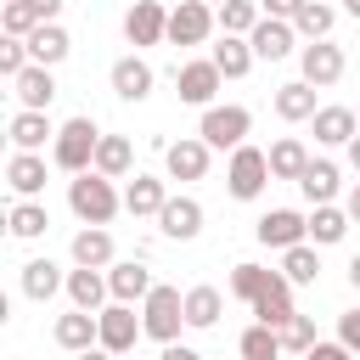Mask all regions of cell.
Wrapping results in <instances>:
<instances>
[{"label":"cell","instance_id":"cell-39","mask_svg":"<svg viewBox=\"0 0 360 360\" xmlns=\"http://www.w3.org/2000/svg\"><path fill=\"white\" fill-rule=\"evenodd\" d=\"M332 22H338V11H332L326 0H304V6H298V17H292V28H298L304 39H326V34H332Z\"/></svg>","mask_w":360,"mask_h":360},{"label":"cell","instance_id":"cell-35","mask_svg":"<svg viewBox=\"0 0 360 360\" xmlns=\"http://www.w3.org/2000/svg\"><path fill=\"white\" fill-rule=\"evenodd\" d=\"M281 276H287L292 287H315V276H321V253H315V242L287 248V253H281Z\"/></svg>","mask_w":360,"mask_h":360},{"label":"cell","instance_id":"cell-10","mask_svg":"<svg viewBox=\"0 0 360 360\" xmlns=\"http://www.w3.org/2000/svg\"><path fill=\"white\" fill-rule=\"evenodd\" d=\"M298 68H304V79H309L315 90H326V84H338V79H343V45L315 39V45H304V51H298Z\"/></svg>","mask_w":360,"mask_h":360},{"label":"cell","instance_id":"cell-44","mask_svg":"<svg viewBox=\"0 0 360 360\" xmlns=\"http://www.w3.org/2000/svg\"><path fill=\"white\" fill-rule=\"evenodd\" d=\"M338 338L360 354V309H349V315H338Z\"/></svg>","mask_w":360,"mask_h":360},{"label":"cell","instance_id":"cell-26","mask_svg":"<svg viewBox=\"0 0 360 360\" xmlns=\"http://www.w3.org/2000/svg\"><path fill=\"white\" fill-rule=\"evenodd\" d=\"M163 202H169V191H163V180H152V174H135V180L124 186V208H129L135 219H146V214L158 219Z\"/></svg>","mask_w":360,"mask_h":360},{"label":"cell","instance_id":"cell-8","mask_svg":"<svg viewBox=\"0 0 360 360\" xmlns=\"http://www.w3.org/2000/svg\"><path fill=\"white\" fill-rule=\"evenodd\" d=\"M253 236L264 242V248H298V242H309V219L304 214H292V208H270V214H259V225H253Z\"/></svg>","mask_w":360,"mask_h":360},{"label":"cell","instance_id":"cell-48","mask_svg":"<svg viewBox=\"0 0 360 360\" xmlns=\"http://www.w3.org/2000/svg\"><path fill=\"white\" fill-rule=\"evenodd\" d=\"M34 11H39L45 22H56V11H62V0H34Z\"/></svg>","mask_w":360,"mask_h":360},{"label":"cell","instance_id":"cell-20","mask_svg":"<svg viewBox=\"0 0 360 360\" xmlns=\"http://www.w3.org/2000/svg\"><path fill=\"white\" fill-rule=\"evenodd\" d=\"M354 135H360L354 107H321V112H315V141H321V146H349Z\"/></svg>","mask_w":360,"mask_h":360},{"label":"cell","instance_id":"cell-49","mask_svg":"<svg viewBox=\"0 0 360 360\" xmlns=\"http://www.w3.org/2000/svg\"><path fill=\"white\" fill-rule=\"evenodd\" d=\"M349 287H354V292H360V253H354V259H349Z\"/></svg>","mask_w":360,"mask_h":360},{"label":"cell","instance_id":"cell-13","mask_svg":"<svg viewBox=\"0 0 360 360\" xmlns=\"http://www.w3.org/2000/svg\"><path fill=\"white\" fill-rule=\"evenodd\" d=\"M158 225H163L169 242H191V236L202 231V202H197V197H169V202L158 208Z\"/></svg>","mask_w":360,"mask_h":360},{"label":"cell","instance_id":"cell-28","mask_svg":"<svg viewBox=\"0 0 360 360\" xmlns=\"http://www.w3.org/2000/svg\"><path fill=\"white\" fill-rule=\"evenodd\" d=\"M253 62H259V56H253V39H242V34H225V39L214 45V68H219L225 79H242Z\"/></svg>","mask_w":360,"mask_h":360},{"label":"cell","instance_id":"cell-37","mask_svg":"<svg viewBox=\"0 0 360 360\" xmlns=\"http://www.w3.org/2000/svg\"><path fill=\"white\" fill-rule=\"evenodd\" d=\"M236 354H242V360H276V354H281V332L264 326V321H253V326L236 338Z\"/></svg>","mask_w":360,"mask_h":360},{"label":"cell","instance_id":"cell-5","mask_svg":"<svg viewBox=\"0 0 360 360\" xmlns=\"http://www.w3.org/2000/svg\"><path fill=\"white\" fill-rule=\"evenodd\" d=\"M248 129H253V112L248 107H236V101H225V107H202V124H197V135L214 146V152H236L242 141H248Z\"/></svg>","mask_w":360,"mask_h":360},{"label":"cell","instance_id":"cell-14","mask_svg":"<svg viewBox=\"0 0 360 360\" xmlns=\"http://www.w3.org/2000/svg\"><path fill=\"white\" fill-rule=\"evenodd\" d=\"M253 315L264 321V326H281V321H292L298 309H292V281L281 276V270H270V281L259 287V298H253Z\"/></svg>","mask_w":360,"mask_h":360},{"label":"cell","instance_id":"cell-34","mask_svg":"<svg viewBox=\"0 0 360 360\" xmlns=\"http://www.w3.org/2000/svg\"><path fill=\"white\" fill-rule=\"evenodd\" d=\"M343 236H349V214L332 208V202H315V214H309V242H315V248H332V242H343Z\"/></svg>","mask_w":360,"mask_h":360},{"label":"cell","instance_id":"cell-41","mask_svg":"<svg viewBox=\"0 0 360 360\" xmlns=\"http://www.w3.org/2000/svg\"><path fill=\"white\" fill-rule=\"evenodd\" d=\"M276 332H281V349H292V354H309V349L321 343V338H315V321H309V315H292V321H281Z\"/></svg>","mask_w":360,"mask_h":360},{"label":"cell","instance_id":"cell-2","mask_svg":"<svg viewBox=\"0 0 360 360\" xmlns=\"http://www.w3.org/2000/svg\"><path fill=\"white\" fill-rule=\"evenodd\" d=\"M96 146H101V129H96V118H68V124L56 129V141H51V158H56V169H68V174H84V169L96 163Z\"/></svg>","mask_w":360,"mask_h":360},{"label":"cell","instance_id":"cell-32","mask_svg":"<svg viewBox=\"0 0 360 360\" xmlns=\"http://www.w3.org/2000/svg\"><path fill=\"white\" fill-rule=\"evenodd\" d=\"M304 169H309V152H304V141H298V135H281V141L270 146V174H276V180H298Z\"/></svg>","mask_w":360,"mask_h":360},{"label":"cell","instance_id":"cell-27","mask_svg":"<svg viewBox=\"0 0 360 360\" xmlns=\"http://www.w3.org/2000/svg\"><path fill=\"white\" fill-rule=\"evenodd\" d=\"M73 264H90V270H107V264H112V236H107V225H84V231L73 236Z\"/></svg>","mask_w":360,"mask_h":360},{"label":"cell","instance_id":"cell-16","mask_svg":"<svg viewBox=\"0 0 360 360\" xmlns=\"http://www.w3.org/2000/svg\"><path fill=\"white\" fill-rule=\"evenodd\" d=\"M152 84H158L152 62H141V56H118V62H112V90H118V101H146Z\"/></svg>","mask_w":360,"mask_h":360},{"label":"cell","instance_id":"cell-36","mask_svg":"<svg viewBox=\"0 0 360 360\" xmlns=\"http://www.w3.org/2000/svg\"><path fill=\"white\" fill-rule=\"evenodd\" d=\"M56 287H68V276H62L51 259H28V264H22V292H28L34 304H45Z\"/></svg>","mask_w":360,"mask_h":360},{"label":"cell","instance_id":"cell-23","mask_svg":"<svg viewBox=\"0 0 360 360\" xmlns=\"http://www.w3.org/2000/svg\"><path fill=\"white\" fill-rule=\"evenodd\" d=\"M68 51H73V39H68V28H62V22H39V28L28 34V56H34V62H45V68H56Z\"/></svg>","mask_w":360,"mask_h":360},{"label":"cell","instance_id":"cell-54","mask_svg":"<svg viewBox=\"0 0 360 360\" xmlns=\"http://www.w3.org/2000/svg\"><path fill=\"white\" fill-rule=\"evenodd\" d=\"M208 6H225V0H208Z\"/></svg>","mask_w":360,"mask_h":360},{"label":"cell","instance_id":"cell-21","mask_svg":"<svg viewBox=\"0 0 360 360\" xmlns=\"http://www.w3.org/2000/svg\"><path fill=\"white\" fill-rule=\"evenodd\" d=\"M107 292H112L107 276L90 270V264H79V270L68 276V298H73V309H96V315H101V309H107Z\"/></svg>","mask_w":360,"mask_h":360},{"label":"cell","instance_id":"cell-55","mask_svg":"<svg viewBox=\"0 0 360 360\" xmlns=\"http://www.w3.org/2000/svg\"><path fill=\"white\" fill-rule=\"evenodd\" d=\"M354 118H360V112H354Z\"/></svg>","mask_w":360,"mask_h":360},{"label":"cell","instance_id":"cell-47","mask_svg":"<svg viewBox=\"0 0 360 360\" xmlns=\"http://www.w3.org/2000/svg\"><path fill=\"white\" fill-rule=\"evenodd\" d=\"M163 360H208V354H197V349H186V343H163Z\"/></svg>","mask_w":360,"mask_h":360},{"label":"cell","instance_id":"cell-17","mask_svg":"<svg viewBox=\"0 0 360 360\" xmlns=\"http://www.w3.org/2000/svg\"><path fill=\"white\" fill-rule=\"evenodd\" d=\"M208 152H214V146H208L202 135H186V141H174V146L163 152V163H169L174 180H202V174H208Z\"/></svg>","mask_w":360,"mask_h":360},{"label":"cell","instance_id":"cell-53","mask_svg":"<svg viewBox=\"0 0 360 360\" xmlns=\"http://www.w3.org/2000/svg\"><path fill=\"white\" fill-rule=\"evenodd\" d=\"M343 11H349V17H360V0H343Z\"/></svg>","mask_w":360,"mask_h":360},{"label":"cell","instance_id":"cell-11","mask_svg":"<svg viewBox=\"0 0 360 360\" xmlns=\"http://www.w3.org/2000/svg\"><path fill=\"white\" fill-rule=\"evenodd\" d=\"M141 332H146V326L135 321V309H129V304H118V298H112V304L101 309V349H112V354H129Z\"/></svg>","mask_w":360,"mask_h":360},{"label":"cell","instance_id":"cell-18","mask_svg":"<svg viewBox=\"0 0 360 360\" xmlns=\"http://www.w3.org/2000/svg\"><path fill=\"white\" fill-rule=\"evenodd\" d=\"M11 90H17V101H22V107H34V112H45V107L56 101V79H51V68H45V62H28V68L11 79Z\"/></svg>","mask_w":360,"mask_h":360},{"label":"cell","instance_id":"cell-38","mask_svg":"<svg viewBox=\"0 0 360 360\" xmlns=\"http://www.w3.org/2000/svg\"><path fill=\"white\" fill-rule=\"evenodd\" d=\"M214 11H219V28H225V34H242V39H248V34L259 28V17H264L259 0H225V6H214Z\"/></svg>","mask_w":360,"mask_h":360},{"label":"cell","instance_id":"cell-42","mask_svg":"<svg viewBox=\"0 0 360 360\" xmlns=\"http://www.w3.org/2000/svg\"><path fill=\"white\" fill-rule=\"evenodd\" d=\"M264 281H270V270H264V264H236V270H231V292H236L242 304H253Z\"/></svg>","mask_w":360,"mask_h":360},{"label":"cell","instance_id":"cell-46","mask_svg":"<svg viewBox=\"0 0 360 360\" xmlns=\"http://www.w3.org/2000/svg\"><path fill=\"white\" fill-rule=\"evenodd\" d=\"M259 6H264V17H287V22H292L304 0H259Z\"/></svg>","mask_w":360,"mask_h":360},{"label":"cell","instance_id":"cell-19","mask_svg":"<svg viewBox=\"0 0 360 360\" xmlns=\"http://www.w3.org/2000/svg\"><path fill=\"white\" fill-rule=\"evenodd\" d=\"M107 287H112V298H118V304H146V292H152L158 281H152V270H146V264H135V259H129V264H107Z\"/></svg>","mask_w":360,"mask_h":360},{"label":"cell","instance_id":"cell-25","mask_svg":"<svg viewBox=\"0 0 360 360\" xmlns=\"http://www.w3.org/2000/svg\"><path fill=\"white\" fill-rule=\"evenodd\" d=\"M45 141H56L51 118H45V112H34V107H22V112L11 118V146H17V152H39Z\"/></svg>","mask_w":360,"mask_h":360},{"label":"cell","instance_id":"cell-52","mask_svg":"<svg viewBox=\"0 0 360 360\" xmlns=\"http://www.w3.org/2000/svg\"><path fill=\"white\" fill-rule=\"evenodd\" d=\"M349 219H360V186L349 191Z\"/></svg>","mask_w":360,"mask_h":360},{"label":"cell","instance_id":"cell-15","mask_svg":"<svg viewBox=\"0 0 360 360\" xmlns=\"http://www.w3.org/2000/svg\"><path fill=\"white\" fill-rule=\"evenodd\" d=\"M248 39H253V56H264V62H281V56H292V39H298V28H292L287 17H259V28H253Z\"/></svg>","mask_w":360,"mask_h":360},{"label":"cell","instance_id":"cell-31","mask_svg":"<svg viewBox=\"0 0 360 360\" xmlns=\"http://www.w3.org/2000/svg\"><path fill=\"white\" fill-rule=\"evenodd\" d=\"M129 163H135V152H129V141L124 135H101V146H96V174H107V180H124L129 174Z\"/></svg>","mask_w":360,"mask_h":360},{"label":"cell","instance_id":"cell-29","mask_svg":"<svg viewBox=\"0 0 360 360\" xmlns=\"http://www.w3.org/2000/svg\"><path fill=\"white\" fill-rule=\"evenodd\" d=\"M338 180H343V174H338V163L309 158V169L298 174V191H304L309 202H332V197H338Z\"/></svg>","mask_w":360,"mask_h":360},{"label":"cell","instance_id":"cell-22","mask_svg":"<svg viewBox=\"0 0 360 360\" xmlns=\"http://www.w3.org/2000/svg\"><path fill=\"white\" fill-rule=\"evenodd\" d=\"M6 180H11L17 197H39V191H45V158H39V152H11Z\"/></svg>","mask_w":360,"mask_h":360},{"label":"cell","instance_id":"cell-3","mask_svg":"<svg viewBox=\"0 0 360 360\" xmlns=\"http://www.w3.org/2000/svg\"><path fill=\"white\" fill-rule=\"evenodd\" d=\"M270 180H276V174H270V152H259V146H248V141H242V146L231 152V169H225L231 197H236V202H253Z\"/></svg>","mask_w":360,"mask_h":360},{"label":"cell","instance_id":"cell-9","mask_svg":"<svg viewBox=\"0 0 360 360\" xmlns=\"http://www.w3.org/2000/svg\"><path fill=\"white\" fill-rule=\"evenodd\" d=\"M219 68H214V56L208 62H186V68H174V90H180V101H191V107H214V96H219Z\"/></svg>","mask_w":360,"mask_h":360},{"label":"cell","instance_id":"cell-43","mask_svg":"<svg viewBox=\"0 0 360 360\" xmlns=\"http://www.w3.org/2000/svg\"><path fill=\"white\" fill-rule=\"evenodd\" d=\"M28 62H34V56H28V39H11V34H6V39H0V73L17 79Z\"/></svg>","mask_w":360,"mask_h":360},{"label":"cell","instance_id":"cell-6","mask_svg":"<svg viewBox=\"0 0 360 360\" xmlns=\"http://www.w3.org/2000/svg\"><path fill=\"white\" fill-rule=\"evenodd\" d=\"M124 39H129L135 51L163 45V39H169V6H163V0H135V6L124 11Z\"/></svg>","mask_w":360,"mask_h":360},{"label":"cell","instance_id":"cell-12","mask_svg":"<svg viewBox=\"0 0 360 360\" xmlns=\"http://www.w3.org/2000/svg\"><path fill=\"white\" fill-rule=\"evenodd\" d=\"M56 343H62L68 354L96 349V343H101V315H96V309H68V315H56Z\"/></svg>","mask_w":360,"mask_h":360},{"label":"cell","instance_id":"cell-1","mask_svg":"<svg viewBox=\"0 0 360 360\" xmlns=\"http://www.w3.org/2000/svg\"><path fill=\"white\" fill-rule=\"evenodd\" d=\"M68 208H73L84 225H107V219L124 208V197L112 191V180H107V174L84 169V174H73V180H68Z\"/></svg>","mask_w":360,"mask_h":360},{"label":"cell","instance_id":"cell-51","mask_svg":"<svg viewBox=\"0 0 360 360\" xmlns=\"http://www.w3.org/2000/svg\"><path fill=\"white\" fill-rule=\"evenodd\" d=\"M349 163H354V174H360V135L349 141Z\"/></svg>","mask_w":360,"mask_h":360},{"label":"cell","instance_id":"cell-33","mask_svg":"<svg viewBox=\"0 0 360 360\" xmlns=\"http://www.w3.org/2000/svg\"><path fill=\"white\" fill-rule=\"evenodd\" d=\"M6 219H11V236H22V242H34V236L51 231V214H45V202H34V197H17Z\"/></svg>","mask_w":360,"mask_h":360},{"label":"cell","instance_id":"cell-40","mask_svg":"<svg viewBox=\"0 0 360 360\" xmlns=\"http://www.w3.org/2000/svg\"><path fill=\"white\" fill-rule=\"evenodd\" d=\"M39 22H45V17L34 11V0H6V6H0V28H6L11 39H28Z\"/></svg>","mask_w":360,"mask_h":360},{"label":"cell","instance_id":"cell-30","mask_svg":"<svg viewBox=\"0 0 360 360\" xmlns=\"http://www.w3.org/2000/svg\"><path fill=\"white\" fill-rule=\"evenodd\" d=\"M219 315H225L219 287H191V292H186V326L208 332V326H219Z\"/></svg>","mask_w":360,"mask_h":360},{"label":"cell","instance_id":"cell-45","mask_svg":"<svg viewBox=\"0 0 360 360\" xmlns=\"http://www.w3.org/2000/svg\"><path fill=\"white\" fill-rule=\"evenodd\" d=\"M304 360H354V349H349V343L338 338V343H315V349H309Z\"/></svg>","mask_w":360,"mask_h":360},{"label":"cell","instance_id":"cell-50","mask_svg":"<svg viewBox=\"0 0 360 360\" xmlns=\"http://www.w3.org/2000/svg\"><path fill=\"white\" fill-rule=\"evenodd\" d=\"M79 360H112V349H101V343H96V349H84Z\"/></svg>","mask_w":360,"mask_h":360},{"label":"cell","instance_id":"cell-4","mask_svg":"<svg viewBox=\"0 0 360 360\" xmlns=\"http://www.w3.org/2000/svg\"><path fill=\"white\" fill-rule=\"evenodd\" d=\"M141 326H146V338L174 343L180 326H186V292H174V287H152L146 304H141Z\"/></svg>","mask_w":360,"mask_h":360},{"label":"cell","instance_id":"cell-56","mask_svg":"<svg viewBox=\"0 0 360 360\" xmlns=\"http://www.w3.org/2000/svg\"><path fill=\"white\" fill-rule=\"evenodd\" d=\"M326 6H332V0H326Z\"/></svg>","mask_w":360,"mask_h":360},{"label":"cell","instance_id":"cell-7","mask_svg":"<svg viewBox=\"0 0 360 360\" xmlns=\"http://www.w3.org/2000/svg\"><path fill=\"white\" fill-rule=\"evenodd\" d=\"M214 22H219V11L208 0H180L169 11V45H202L214 34Z\"/></svg>","mask_w":360,"mask_h":360},{"label":"cell","instance_id":"cell-24","mask_svg":"<svg viewBox=\"0 0 360 360\" xmlns=\"http://www.w3.org/2000/svg\"><path fill=\"white\" fill-rule=\"evenodd\" d=\"M315 112H321V107H315V84H309V79H292V84L276 90V118L298 124V118H315Z\"/></svg>","mask_w":360,"mask_h":360}]
</instances>
